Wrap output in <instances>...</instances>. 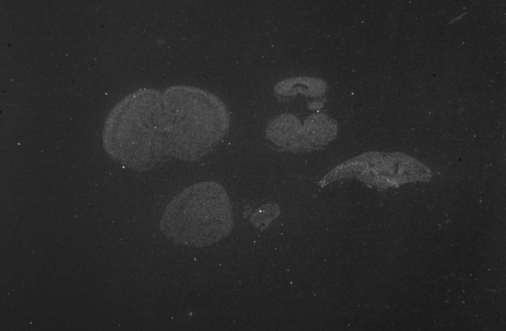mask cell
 I'll use <instances>...</instances> for the list:
<instances>
[{
	"mask_svg": "<svg viewBox=\"0 0 506 331\" xmlns=\"http://www.w3.org/2000/svg\"><path fill=\"white\" fill-rule=\"evenodd\" d=\"M412 160L399 154L366 153L334 169L327 177L331 182L355 177L380 186L421 180L423 165Z\"/></svg>",
	"mask_w": 506,
	"mask_h": 331,
	"instance_id": "3957f363",
	"label": "cell"
},
{
	"mask_svg": "<svg viewBox=\"0 0 506 331\" xmlns=\"http://www.w3.org/2000/svg\"><path fill=\"white\" fill-rule=\"evenodd\" d=\"M230 123L224 103L199 88L174 86L163 93H132L110 111L102 133L110 157L138 172L152 169L166 157L196 162L227 134Z\"/></svg>",
	"mask_w": 506,
	"mask_h": 331,
	"instance_id": "6da1fadb",
	"label": "cell"
},
{
	"mask_svg": "<svg viewBox=\"0 0 506 331\" xmlns=\"http://www.w3.org/2000/svg\"><path fill=\"white\" fill-rule=\"evenodd\" d=\"M233 225L226 191L216 182L206 181L186 187L172 199L162 215L160 228L176 244L201 248L224 238Z\"/></svg>",
	"mask_w": 506,
	"mask_h": 331,
	"instance_id": "7a4b0ae2",
	"label": "cell"
}]
</instances>
